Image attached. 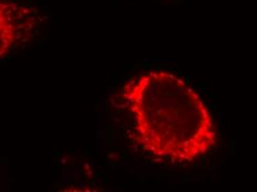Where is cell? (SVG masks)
<instances>
[{
    "mask_svg": "<svg viewBox=\"0 0 257 192\" xmlns=\"http://www.w3.org/2000/svg\"><path fill=\"white\" fill-rule=\"evenodd\" d=\"M139 146L149 156L172 164L192 163L217 141L211 111L183 79L153 70L131 79L122 89Z\"/></svg>",
    "mask_w": 257,
    "mask_h": 192,
    "instance_id": "obj_1",
    "label": "cell"
},
{
    "mask_svg": "<svg viewBox=\"0 0 257 192\" xmlns=\"http://www.w3.org/2000/svg\"><path fill=\"white\" fill-rule=\"evenodd\" d=\"M38 9L15 0L0 2V53L2 59L29 41L42 23Z\"/></svg>",
    "mask_w": 257,
    "mask_h": 192,
    "instance_id": "obj_2",
    "label": "cell"
}]
</instances>
